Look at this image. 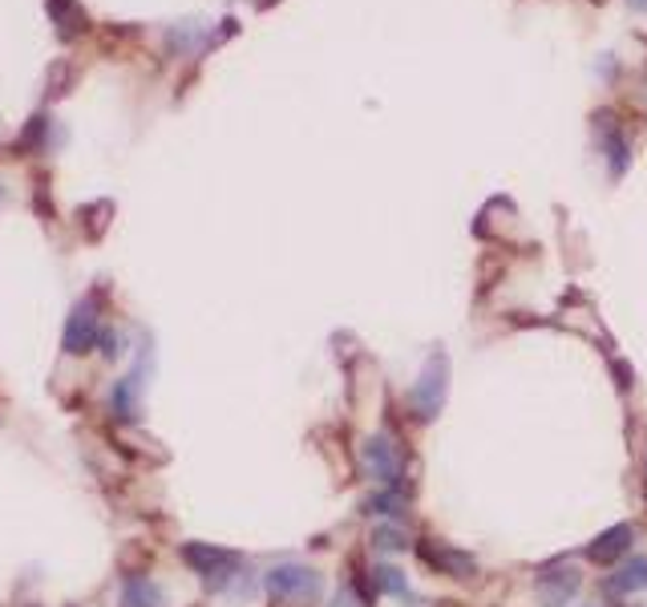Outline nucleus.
Listing matches in <instances>:
<instances>
[{"label":"nucleus","instance_id":"nucleus-17","mask_svg":"<svg viewBox=\"0 0 647 607\" xmlns=\"http://www.w3.org/2000/svg\"><path fill=\"white\" fill-rule=\"evenodd\" d=\"M45 130H49V118H45V114H37V118L25 126V134L16 138V150H21V154H28V150H41V146H45Z\"/></svg>","mask_w":647,"mask_h":607},{"label":"nucleus","instance_id":"nucleus-12","mask_svg":"<svg viewBox=\"0 0 647 607\" xmlns=\"http://www.w3.org/2000/svg\"><path fill=\"white\" fill-rule=\"evenodd\" d=\"M365 515H381V518H396L401 511H405V494L396 486H384V490H377L372 499H365V506H360Z\"/></svg>","mask_w":647,"mask_h":607},{"label":"nucleus","instance_id":"nucleus-18","mask_svg":"<svg viewBox=\"0 0 647 607\" xmlns=\"http://www.w3.org/2000/svg\"><path fill=\"white\" fill-rule=\"evenodd\" d=\"M372 547L384 554H393V551H405L409 547V539H405V530L401 527H377L372 530Z\"/></svg>","mask_w":647,"mask_h":607},{"label":"nucleus","instance_id":"nucleus-14","mask_svg":"<svg viewBox=\"0 0 647 607\" xmlns=\"http://www.w3.org/2000/svg\"><path fill=\"white\" fill-rule=\"evenodd\" d=\"M203 33L207 28H198L195 21H186V25H174L166 33V45H171V54H198L203 49Z\"/></svg>","mask_w":647,"mask_h":607},{"label":"nucleus","instance_id":"nucleus-9","mask_svg":"<svg viewBox=\"0 0 647 607\" xmlns=\"http://www.w3.org/2000/svg\"><path fill=\"white\" fill-rule=\"evenodd\" d=\"M632 527L627 523H615L611 530H603V535H594L591 547H587V559L591 563H603V568H611L620 554H627V547H632Z\"/></svg>","mask_w":647,"mask_h":607},{"label":"nucleus","instance_id":"nucleus-4","mask_svg":"<svg viewBox=\"0 0 647 607\" xmlns=\"http://www.w3.org/2000/svg\"><path fill=\"white\" fill-rule=\"evenodd\" d=\"M102 308H97V296H85V300L73 304V312L66 320V353L69 357H85L90 348H97V336H102V317H97Z\"/></svg>","mask_w":647,"mask_h":607},{"label":"nucleus","instance_id":"nucleus-1","mask_svg":"<svg viewBox=\"0 0 647 607\" xmlns=\"http://www.w3.org/2000/svg\"><path fill=\"white\" fill-rule=\"evenodd\" d=\"M264 592L284 607H308L324 592V575L304 563H279L264 575Z\"/></svg>","mask_w":647,"mask_h":607},{"label":"nucleus","instance_id":"nucleus-20","mask_svg":"<svg viewBox=\"0 0 647 607\" xmlns=\"http://www.w3.org/2000/svg\"><path fill=\"white\" fill-rule=\"evenodd\" d=\"M627 4H632L635 13H647V0H627Z\"/></svg>","mask_w":647,"mask_h":607},{"label":"nucleus","instance_id":"nucleus-21","mask_svg":"<svg viewBox=\"0 0 647 607\" xmlns=\"http://www.w3.org/2000/svg\"><path fill=\"white\" fill-rule=\"evenodd\" d=\"M0 203H4V186H0Z\"/></svg>","mask_w":647,"mask_h":607},{"label":"nucleus","instance_id":"nucleus-2","mask_svg":"<svg viewBox=\"0 0 647 607\" xmlns=\"http://www.w3.org/2000/svg\"><path fill=\"white\" fill-rule=\"evenodd\" d=\"M446 393H450V357L441 348H434L429 360H425L421 377L413 381L409 397H405L409 413L417 422H434L437 413H441V405H446Z\"/></svg>","mask_w":647,"mask_h":607},{"label":"nucleus","instance_id":"nucleus-8","mask_svg":"<svg viewBox=\"0 0 647 607\" xmlns=\"http://www.w3.org/2000/svg\"><path fill=\"white\" fill-rule=\"evenodd\" d=\"M579 587H582V580L575 568H546L539 575V599L546 607H567L570 595L579 592Z\"/></svg>","mask_w":647,"mask_h":607},{"label":"nucleus","instance_id":"nucleus-6","mask_svg":"<svg viewBox=\"0 0 647 607\" xmlns=\"http://www.w3.org/2000/svg\"><path fill=\"white\" fill-rule=\"evenodd\" d=\"M421 551V559L429 563L434 571H441V575H450V580H474L477 575V559L470 551H462V547H453V542H421L417 547Z\"/></svg>","mask_w":647,"mask_h":607},{"label":"nucleus","instance_id":"nucleus-16","mask_svg":"<svg viewBox=\"0 0 647 607\" xmlns=\"http://www.w3.org/2000/svg\"><path fill=\"white\" fill-rule=\"evenodd\" d=\"M372 587H377V595H405L409 592V583H405V575H401L396 568L372 571Z\"/></svg>","mask_w":647,"mask_h":607},{"label":"nucleus","instance_id":"nucleus-10","mask_svg":"<svg viewBox=\"0 0 647 607\" xmlns=\"http://www.w3.org/2000/svg\"><path fill=\"white\" fill-rule=\"evenodd\" d=\"M122 607H166V592L150 575H130L122 583Z\"/></svg>","mask_w":647,"mask_h":607},{"label":"nucleus","instance_id":"nucleus-7","mask_svg":"<svg viewBox=\"0 0 647 607\" xmlns=\"http://www.w3.org/2000/svg\"><path fill=\"white\" fill-rule=\"evenodd\" d=\"M146 373H150V360H146L142 369H138V365H134V373L130 377H122L118 385H114V389H109V413H114V417H118V422H134V417H138V413H142V377Z\"/></svg>","mask_w":647,"mask_h":607},{"label":"nucleus","instance_id":"nucleus-11","mask_svg":"<svg viewBox=\"0 0 647 607\" xmlns=\"http://www.w3.org/2000/svg\"><path fill=\"white\" fill-rule=\"evenodd\" d=\"M49 16H54V25L61 37H81L85 28H90V21H85V13L78 9V0H49Z\"/></svg>","mask_w":647,"mask_h":607},{"label":"nucleus","instance_id":"nucleus-13","mask_svg":"<svg viewBox=\"0 0 647 607\" xmlns=\"http://www.w3.org/2000/svg\"><path fill=\"white\" fill-rule=\"evenodd\" d=\"M647 587V559H632L627 568H620L615 575H611V592H644Z\"/></svg>","mask_w":647,"mask_h":607},{"label":"nucleus","instance_id":"nucleus-5","mask_svg":"<svg viewBox=\"0 0 647 607\" xmlns=\"http://www.w3.org/2000/svg\"><path fill=\"white\" fill-rule=\"evenodd\" d=\"M360 466H365V474L377 482V486H396L401 482V454L389 437H369L365 449H360Z\"/></svg>","mask_w":647,"mask_h":607},{"label":"nucleus","instance_id":"nucleus-19","mask_svg":"<svg viewBox=\"0 0 647 607\" xmlns=\"http://www.w3.org/2000/svg\"><path fill=\"white\" fill-rule=\"evenodd\" d=\"M97 348H102V357L114 360L122 353V336L114 329H102V336H97Z\"/></svg>","mask_w":647,"mask_h":607},{"label":"nucleus","instance_id":"nucleus-15","mask_svg":"<svg viewBox=\"0 0 647 607\" xmlns=\"http://www.w3.org/2000/svg\"><path fill=\"white\" fill-rule=\"evenodd\" d=\"M603 154H608L611 174H615V179H620V174L627 171V162H632V146H627V138H623L615 126H608V138H603Z\"/></svg>","mask_w":647,"mask_h":607},{"label":"nucleus","instance_id":"nucleus-3","mask_svg":"<svg viewBox=\"0 0 647 607\" xmlns=\"http://www.w3.org/2000/svg\"><path fill=\"white\" fill-rule=\"evenodd\" d=\"M183 563L195 571L198 580H207L215 592H223L227 583L235 580L243 559L227 547H215V542H183Z\"/></svg>","mask_w":647,"mask_h":607}]
</instances>
